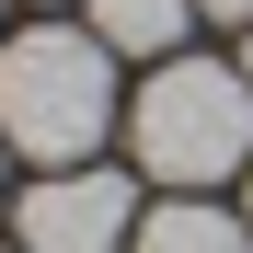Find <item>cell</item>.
<instances>
[{"mask_svg":"<svg viewBox=\"0 0 253 253\" xmlns=\"http://www.w3.org/2000/svg\"><path fill=\"white\" fill-rule=\"evenodd\" d=\"M104 126H115V46L104 35L35 23V35L0 46V150L69 173V161L104 150Z\"/></svg>","mask_w":253,"mask_h":253,"instance_id":"cell-1","label":"cell"},{"mask_svg":"<svg viewBox=\"0 0 253 253\" xmlns=\"http://www.w3.org/2000/svg\"><path fill=\"white\" fill-rule=\"evenodd\" d=\"M126 138H138V173H161L173 196H207V184L253 173V69L161 58L150 92L126 104Z\"/></svg>","mask_w":253,"mask_h":253,"instance_id":"cell-2","label":"cell"},{"mask_svg":"<svg viewBox=\"0 0 253 253\" xmlns=\"http://www.w3.org/2000/svg\"><path fill=\"white\" fill-rule=\"evenodd\" d=\"M23 253H126L138 242V184L104 173V161H69V173H35L12 207Z\"/></svg>","mask_w":253,"mask_h":253,"instance_id":"cell-3","label":"cell"},{"mask_svg":"<svg viewBox=\"0 0 253 253\" xmlns=\"http://www.w3.org/2000/svg\"><path fill=\"white\" fill-rule=\"evenodd\" d=\"M126 253H253V219H230V207H207V196H173V207L138 219Z\"/></svg>","mask_w":253,"mask_h":253,"instance_id":"cell-4","label":"cell"},{"mask_svg":"<svg viewBox=\"0 0 253 253\" xmlns=\"http://www.w3.org/2000/svg\"><path fill=\"white\" fill-rule=\"evenodd\" d=\"M184 23H196V0H92V35L115 58H173Z\"/></svg>","mask_w":253,"mask_h":253,"instance_id":"cell-5","label":"cell"},{"mask_svg":"<svg viewBox=\"0 0 253 253\" xmlns=\"http://www.w3.org/2000/svg\"><path fill=\"white\" fill-rule=\"evenodd\" d=\"M196 12H207V23H253V0H196Z\"/></svg>","mask_w":253,"mask_h":253,"instance_id":"cell-6","label":"cell"},{"mask_svg":"<svg viewBox=\"0 0 253 253\" xmlns=\"http://www.w3.org/2000/svg\"><path fill=\"white\" fill-rule=\"evenodd\" d=\"M0 253H23V242H0Z\"/></svg>","mask_w":253,"mask_h":253,"instance_id":"cell-7","label":"cell"},{"mask_svg":"<svg viewBox=\"0 0 253 253\" xmlns=\"http://www.w3.org/2000/svg\"><path fill=\"white\" fill-rule=\"evenodd\" d=\"M242 69H253V46H242Z\"/></svg>","mask_w":253,"mask_h":253,"instance_id":"cell-8","label":"cell"},{"mask_svg":"<svg viewBox=\"0 0 253 253\" xmlns=\"http://www.w3.org/2000/svg\"><path fill=\"white\" fill-rule=\"evenodd\" d=\"M242 219H253V207H242Z\"/></svg>","mask_w":253,"mask_h":253,"instance_id":"cell-9","label":"cell"}]
</instances>
